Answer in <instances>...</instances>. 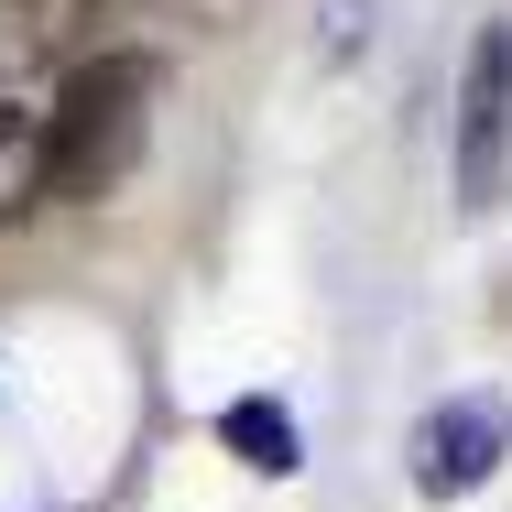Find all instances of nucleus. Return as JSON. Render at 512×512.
Segmentation results:
<instances>
[{"label": "nucleus", "mask_w": 512, "mask_h": 512, "mask_svg": "<svg viewBox=\"0 0 512 512\" xmlns=\"http://www.w3.org/2000/svg\"><path fill=\"white\" fill-rule=\"evenodd\" d=\"M502 186H512V22H480L458 66V207H491Z\"/></svg>", "instance_id": "2"}, {"label": "nucleus", "mask_w": 512, "mask_h": 512, "mask_svg": "<svg viewBox=\"0 0 512 512\" xmlns=\"http://www.w3.org/2000/svg\"><path fill=\"white\" fill-rule=\"evenodd\" d=\"M33 218V109L0 99V229Z\"/></svg>", "instance_id": "5"}, {"label": "nucleus", "mask_w": 512, "mask_h": 512, "mask_svg": "<svg viewBox=\"0 0 512 512\" xmlns=\"http://www.w3.org/2000/svg\"><path fill=\"white\" fill-rule=\"evenodd\" d=\"M142 131H153V55L131 44L77 55L33 109V207H99L142 164Z\"/></svg>", "instance_id": "1"}, {"label": "nucleus", "mask_w": 512, "mask_h": 512, "mask_svg": "<svg viewBox=\"0 0 512 512\" xmlns=\"http://www.w3.org/2000/svg\"><path fill=\"white\" fill-rule=\"evenodd\" d=\"M502 458H512V425L480 404V393L414 414V436H404V480L425 491V502H469V491H491Z\"/></svg>", "instance_id": "3"}, {"label": "nucleus", "mask_w": 512, "mask_h": 512, "mask_svg": "<svg viewBox=\"0 0 512 512\" xmlns=\"http://www.w3.org/2000/svg\"><path fill=\"white\" fill-rule=\"evenodd\" d=\"M218 447H229L240 469H262V480H295V469H306V436H295V414L273 404V393L218 404Z\"/></svg>", "instance_id": "4"}]
</instances>
